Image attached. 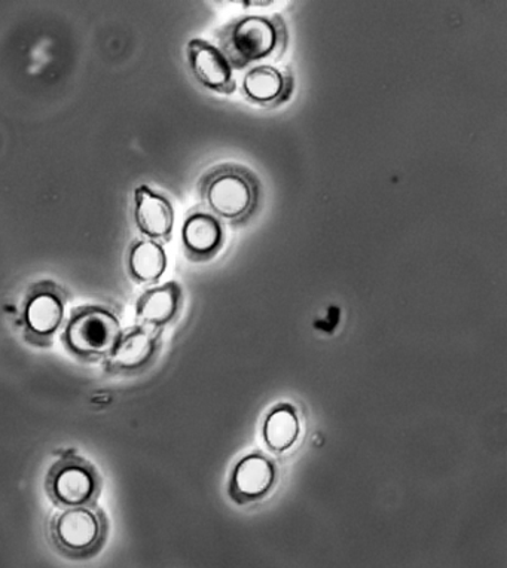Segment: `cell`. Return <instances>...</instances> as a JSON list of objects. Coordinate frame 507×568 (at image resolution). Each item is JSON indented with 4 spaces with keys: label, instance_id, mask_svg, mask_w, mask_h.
I'll list each match as a JSON object with an SVG mask.
<instances>
[{
    "label": "cell",
    "instance_id": "13",
    "mask_svg": "<svg viewBox=\"0 0 507 568\" xmlns=\"http://www.w3.org/2000/svg\"><path fill=\"white\" fill-rule=\"evenodd\" d=\"M168 256L155 242H140L130 253L131 274L140 282H156L164 274Z\"/></svg>",
    "mask_w": 507,
    "mask_h": 568
},
{
    "label": "cell",
    "instance_id": "1",
    "mask_svg": "<svg viewBox=\"0 0 507 568\" xmlns=\"http://www.w3.org/2000/svg\"><path fill=\"white\" fill-rule=\"evenodd\" d=\"M220 43L234 70L251 69L283 54L287 29L280 16H244L221 30Z\"/></svg>",
    "mask_w": 507,
    "mask_h": 568
},
{
    "label": "cell",
    "instance_id": "11",
    "mask_svg": "<svg viewBox=\"0 0 507 568\" xmlns=\"http://www.w3.org/2000/svg\"><path fill=\"white\" fill-rule=\"evenodd\" d=\"M64 308L60 296L51 291H41L30 296L26 305V326L39 338L54 334L63 321Z\"/></svg>",
    "mask_w": 507,
    "mask_h": 568
},
{
    "label": "cell",
    "instance_id": "8",
    "mask_svg": "<svg viewBox=\"0 0 507 568\" xmlns=\"http://www.w3.org/2000/svg\"><path fill=\"white\" fill-rule=\"evenodd\" d=\"M135 221L142 234L152 240L169 239L174 225V212L165 196L148 186L135 191Z\"/></svg>",
    "mask_w": 507,
    "mask_h": 568
},
{
    "label": "cell",
    "instance_id": "6",
    "mask_svg": "<svg viewBox=\"0 0 507 568\" xmlns=\"http://www.w3.org/2000/svg\"><path fill=\"white\" fill-rule=\"evenodd\" d=\"M187 63L200 85L220 94H233L237 90L234 68L220 47L203 39L187 43Z\"/></svg>",
    "mask_w": 507,
    "mask_h": 568
},
{
    "label": "cell",
    "instance_id": "15",
    "mask_svg": "<svg viewBox=\"0 0 507 568\" xmlns=\"http://www.w3.org/2000/svg\"><path fill=\"white\" fill-rule=\"evenodd\" d=\"M298 419L288 408H280L270 415L265 426V439L275 452H283L295 443L298 436Z\"/></svg>",
    "mask_w": 507,
    "mask_h": 568
},
{
    "label": "cell",
    "instance_id": "3",
    "mask_svg": "<svg viewBox=\"0 0 507 568\" xmlns=\"http://www.w3.org/2000/svg\"><path fill=\"white\" fill-rule=\"evenodd\" d=\"M107 536V519L91 505L64 509L51 523V537L61 552L72 558H85L102 546Z\"/></svg>",
    "mask_w": 507,
    "mask_h": 568
},
{
    "label": "cell",
    "instance_id": "12",
    "mask_svg": "<svg viewBox=\"0 0 507 568\" xmlns=\"http://www.w3.org/2000/svg\"><path fill=\"white\" fill-rule=\"evenodd\" d=\"M179 300H181V294H179L176 284L170 283L156 287L140 300L138 316L148 325H163V323L172 321L176 314Z\"/></svg>",
    "mask_w": 507,
    "mask_h": 568
},
{
    "label": "cell",
    "instance_id": "7",
    "mask_svg": "<svg viewBox=\"0 0 507 568\" xmlns=\"http://www.w3.org/2000/svg\"><path fill=\"white\" fill-rule=\"evenodd\" d=\"M242 91L249 102L262 108H275L287 102L294 91V77L288 70L257 64L244 73Z\"/></svg>",
    "mask_w": 507,
    "mask_h": 568
},
{
    "label": "cell",
    "instance_id": "9",
    "mask_svg": "<svg viewBox=\"0 0 507 568\" xmlns=\"http://www.w3.org/2000/svg\"><path fill=\"white\" fill-rule=\"evenodd\" d=\"M224 225L212 213H191L183 224V246L191 256L199 257V260H207V257L216 255L224 246Z\"/></svg>",
    "mask_w": 507,
    "mask_h": 568
},
{
    "label": "cell",
    "instance_id": "5",
    "mask_svg": "<svg viewBox=\"0 0 507 568\" xmlns=\"http://www.w3.org/2000/svg\"><path fill=\"white\" fill-rule=\"evenodd\" d=\"M48 489L52 499L65 508L91 505L99 491L98 474L81 458H63L52 467Z\"/></svg>",
    "mask_w": 507,
    "mask_h": 568
},
{
    "label": "cell",
    "instance_id": "10",
    "mask_svg": "<svg viewBox=\"0 0 507 568\" xmlns=\"http://www.w3.org/2000/svg\"><path fill=\"white\" fill-rule=\"evenodd\" d=\"M155 353V338L151 332L134 329L121 335L112 349L111 366L122 373L142 369Z\"/></svg>",
    "mask_w": 507,
    "mask_h": 568
},
{
    "label": "cell",
    "instance_id": "14",
    "mask_svg": "<svg viewBox=\"0 0 507 568\" xmlns=\"http://www.w3.org/2000/svg\"><path fill=\"white\" fill-rule=\"evenodd\" d=\"M235 488L247 497L261 496L273 483V467L262 457H249L235 470Z\"/></svg>",
    "mask_w": 507,
    "mask_h": 568
},
{
    "label": "cell",
    "instance_id": "2",
    "mask_svg": "<svg viewBox=\"0 0 507 568\" xmlns=\"http://www.w3.org/2000/svg\"><path fill=\"white\" fill-rule=\"evenodd\" d=\"M201 196L214 217L242 224L255 213L261 187L255 174L240 165L225 164L213 169L201 183Z\"/></svg>",
    "mask_w": 507,
    "mask_h": 568
},
{
    "label": "cell",
    "instance_id": "4",
    "mask_svg": "<svg viewBox=\"0 0 507 568\" xmlns=\"http://www.w3.org/2000/svg\"><path fill=\"white\" fill-rule=\"evenodd\" d=\"M121 335L120 325L112 313L103 308H89L70 321L65 343L80 356H109Z\"/></svg>",
    "mask_w": 507,
    "mask_h": 568
}]
</instances>
